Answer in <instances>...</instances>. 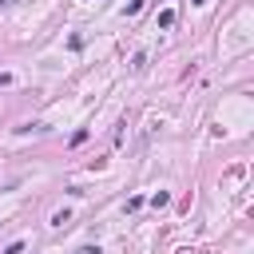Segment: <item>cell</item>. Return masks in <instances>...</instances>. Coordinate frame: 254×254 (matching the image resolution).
I'll use <instances>...</instances> for the list:
<instances>
[{
  "label": "cell",
  "mask_w": 254,
  "mask_h": 254,
  "mask_svg": "<svg viewBox=\"0 0 254 254\" xmlns=\"http://www.w3.org/2000/svg\"><path fill=\"white\" fill-rule=\"evenodd\" d=\"M171 24H175V12L163 8V12H159V28H171Z\"/></svg>",
  "instance_id": "6da1fadb"
},
{
  "label": "cell",
  "mask_w": 254,
  "mask_h": 254,
  "mask_svg": "<svg viewBox=\"0 0 254 254\" xmlns=\"http://www.w3.org/2000/svg\"><path fill=\"white\" fill-rule=\"evenodd\" d=\"M4 254H24V242H12V246H8Z\"/></svg>",
  "instance_id": "7a4b0ae2"
},
{
  "label": "cell",
  "mask_w": 254,
  "mask_h": 254,
  "mask_svg": "<svg viewBox=\"0 0 254 254\" xmlns=\"http://www.w3.org/2000/svg\"><path fill=\"white\" fill-rule=\"evenodd\" d=\"M75 254H99V246H79Z\"/></svg>",
  "instance_id": "3957f363"
},
{
  "label": "cell",
  "mask_w": 254,
  "mask_h": 254,
  "mask_svg": "<svg viewBox=\"0 0 254 254\" xmlns=\"http://www.w3.org/2000/svg\"><path fill=\"white\" fill-rule=\"evenodd\" d=\"M8 83H12V75H8V71H0V87H8Z\"/></svg>",
  "instance_id": "277c9868"
},
{
  "label": "cell",
  "mask_w": 254,
  "mask_h": 254,
  "mask_svg": "<svg viewBox=\"0 0 254 254\" xmlns=\"http://www.w3.org/2000/svg\"><path fill=\"white\" fill-rule=\"evenodd\" d=\"M194 4H206V0H194Z\"/></svg>",
  "instance_id": "5b68a950"
},
{
  "label": "cell",
  "mask_w": 254,
  "mask_h": 254,
  "mask_svg": "<svg viewBox=\"0 0 254 254\" xmlns=\"http://www.w3.org/2000/svg\"><path fill=\"white\" fill-rule=\"evenodd\" d=\"M0 4H8V0H0Z\"/></svg>",
  "instance_id": "8992f818"
}]
</instances>
